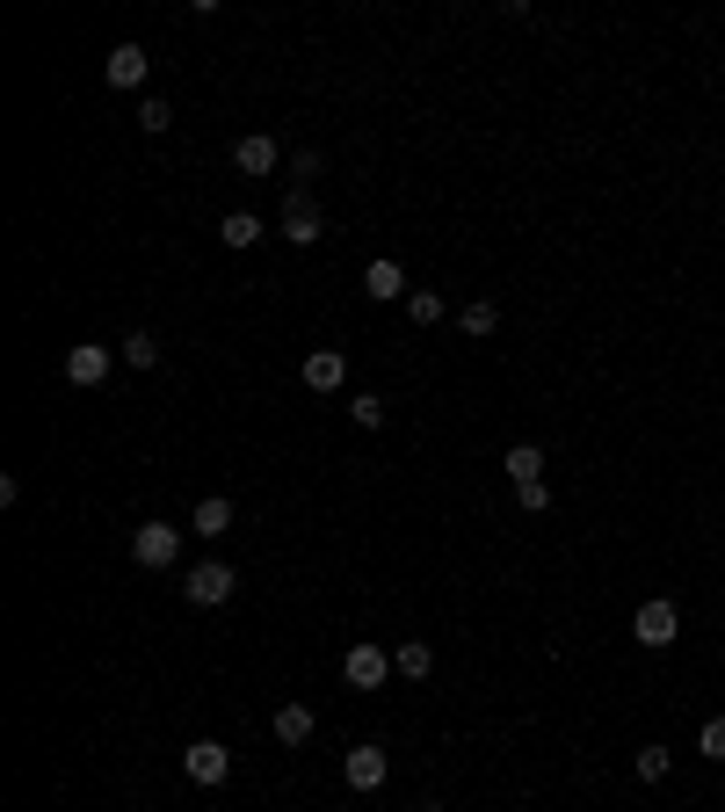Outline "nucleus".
Wrapping results in <instances>:
<instances>
[{
	"label": "nucleus",
	"instance_id": "obj_1",
	"mask_svg": "<svg viewBox=\"0 0 725 812\" xmlns=\"http://www.w3.org/2000/svg\"><path fill=\"white\" fill-rule=\"evenodd\" d=\"M232 588H240V573L225 566V559H204V566H190V581H182V595H190L196 609H225Z\"/></svg>",
	"mask_w": 725,
	"mask_h": 812
},
{
	"label": "nucleus",
	"instance_id": "obj_2",
	"mask_svg": "<svg viewBox=\"0 0 725 812\" xmlns=\"http://www.w3.org/2000/svg\"><path fill=\"white\" fill-rule=\"evenodd\" d=\"M131 559H139L145 573H167L174 559H182V530H174V522H139V530H131Z\"/></svg>",
	"mask_w": 725,
	"mask_h": 812
},
{
	"label": "nucleus",
	"instance_id": "obj_3",
	"mask_svg": "<svg viewBox=\"0 0 725 812\" xmlns=\"http://www.w3.org/2000/svg\"><path fill=\"white\" fill-rule=\"evenodd\" d=\"M631 639H639L646 653H668V646L682 639V609L660 603V595H653V603H639V617H631Z\"/></svg>",
	"mask_w": 725,
	"mask_h": 812
},
{
	"label": "nucleus",
	"instance_id": "obj_4",
	"mask_svg": "<svg viewBox=\"0 0 725 812\" xmlns=\"http://www.w3.org/2000/svg\"><path fill=\"white\" fill-rule=\"evenodd\" d=\"M182 777L204 783V791H218V783L232 777V747H225V740H190V747H182Z\"/></svg>",
	"mask_w": 725,
	"mask_h": 812
},
{
	"label": "nucleus",
	"instance_id": "obj_5",
	"mask_svg": "<svg viewBox=\"0 0 725 812\" xmlns=\"http://www.w3.org/2000/svg\"><path fill=\"white\" fill-rule=\"evenodd\" d=\"M277 232H283V240H291V247H320V240H327V218H320V204H312V196L297 190L291 204H283Z\"/></svg>",
	"mask_w": 725,
	"mask_h": 812
},
{
	"label": "nucleus",
	"instance_id": "obj_6",
	"mask_svg": "<svg viewBox=\"0 0 725 812\" xmlns=\"http://www.w3.org/2000/svg\"><path fill=\"white\" fill-rule=\"evenodd\" d=\"M342 674H348V690H385V682H392V653L362 639V646H348Z\"/></svg>",
	"mask_w": 725,
	"mask_h": 812
},
{
	"label": "nucleus",
	"instance_id": "obj_7",
	"mask_svg": "<svg viewBox=\"0 0 725 812\" xmlns=\"http://www.w3.org/2000/svg\"><path fill=\"white\" fill-rule=\"evenodd\" d=\"M342 777H348V791H378V783L392 777V755H385V747H348Z\"/></svg>",
	"mask_w": 725,
	"mask_h": 812
},
{
	"label": "nucleus",
	"instance_id": "obj_8",
	"mask_svg": "<svg viewBox=\"0 0 725 812\" xmlns=\"http://www.w3.org/2000/svg\"><path fill=\"white\" fill-rule=\"evenodd\" d=\"M305 385H312V392H342V385H348V356H342V348H312V356H305Z\"/></svg>",
	"mask_w": 725,
	"mask_h": 812
},
{
	"label": "nucleus",
	"instance_id": "obj_9",
	"mask_svg": "<svg viewBox=\"0 0 725 812\" xmlns=\"http://www.w3.org/2000/svg\"><path fill=\"white\" fill-rule=\"evenodd\" d=\"M109 364H117V356H109L102 342H80V348H66V378H73V385H102V378H109Z\"/></svg>",
	"mask_w": 725,
	"mask_h": 812
},
{
	"label": "nucleus",
	"instance_id": "obj_10",
	"mask_svg": "<svg viewBox=\"0 0 725 812\" xmlns=\"http://www.w3.org/2000/svg\"><path fill=\"white\" fill-rule=\"evenodd\" d=\"M145 66H153V58H145V44H117V52L102 58V80H109V87H139Z\"/></svg>",
	"mask_w": 725,
	"mask_h": 812
},
{
	"label": "nucleus",
	"instance_id": "obj_11",
	"mask_svg": "<svg viewBox=\"0 0 725 812\" xmlns=\"http://www.w3.org/2000/svg\"><path fill=\"white\" fill-rule=\"evenodd\" d=\"M362 291L378 297V305H392V297H414V291H407V269H399V261H385V255L362 269Z\"/></svg>",
	"mask_w": 725,
	"mask_h": 812
},
{
	"label": "nucleus",
	"instance_id": "obj_12",
	"mask_svg": "<svg viewBox=\"0 0 725 812\" xmlns=\"http://www.w3.org/2000/svg\"><path fill=\"white\" fill-rule=\"evenodd\" d=\"M232 167L240 174H277V139H269V131H247V139L232 145Z\"/></svg>",
	"mask_w": 725,
	"mask_h": 812
},
{
	"label": "nucleus",
	"instance_id": "obj_13",
	"mask_svg": "<svg viewBox=\"0 0 725 812\" xmlns=\"http://www.w3.org/2000/svg\"><path fill=\"white\" fill-rule=\"evenodd\" d=\"M261 232H269V225H261L255 210H225V218H218V240L232 247V255H247V247H261Z\"/></svg>",
	"mask_w": 725,
	"mask_h": 812
},
{
	"label": "nucleus",
	"instance_id": "obj_14",
	"mask_svg": "<svg viewBox=\"0 0 725 812\" xmlns=\"http://www.w3.org/2000/svg\"><path fill=\"white\" fill-rule=\"evenodd\" d=\"M190 530L218 544V537L232 530V501H225V494H204V501H196V516H190Z\"/></svg>",
	"mask_w": 725,
	"mask_h": 812
},
{
	"label": "nucleus",
	"instance_id": "obj_15",
	"mask_svg": "<svg viewBox=\"0 0 725 812\" xmlns=\"http://www.w3.org/2000/svg\"><path fill=\"white\" fill-rule=\"evenodd\" d=\"M312 740V704H277V747H305Z\"/></svg>",
	"mask_w": 725,
	"mask_h": 812
},
{
	"label": "nucleus",
	"instance_id": "obj_16",
	"mask_svg": "<svg viewBox=\"0 0 725 812\" xmlns=\"http://www.w3.org/2000/svg\"><path fill=\"white\" fill-rule=\"evenodd\" d=\"M457 327H465V334H472V342H486V334L501 327V305H494V297H472V305H465V312H457Z\"/></svg>",
	"mask_w": 725,
	"mask_h": 812
},
{
	"label": "nucleus",
	"instance_id": "obj_17",
	"mask_svg": "<svg viewBox=\"0 0 725 812\" xmlns=\"http://www.w3.org/2000/svg\"><path fill=\"white\" fill-rule=\"evenodd\" d=\"M508 479H516V486H537V479H544V450H537V443H516V450H508Z\"/></svg>",
	"mask_w": 725,
	"mask_h": 812
},
{
	"label": "nucleus",
	"instance_id": "obj_18",
	"mask_svg": "<svg viewBox=\"0 0 725 812\" xmlns=\"http://www.w3.org/2000/svg\"><path fill=\"white\" fill-rule=\"evenodd\" d=\"M392 668L407 674V682H421V674L435 668V653H429V646H421V639H399V646H392Z\"/></svg>",
	"mask_w": 725,
	"mask_h": 812
},
{
	"label": "nucleus",
	"instance_id": "obj_19",
	"mask_svg": "<svg viewBox=\"0 0 725 812\" xmlns=\"http://www.w3.org/2000/svg\"><path fill=\"white\" fill-rule=\"evenodd\" d=\"M443 312H450V297H435V291L407 297V320H414V327H443Z\"/></svg>",
	"mask_w": 725,
	"mask_h": 812
},
{
	"label": "nucleus",
	"instance_id": "obj_20",
	"mask_svg": "<svg viewBox=\"0 0 725 812\" xmlns=\"http://www.w3.org/2000/svg\"><path fill=\"white\" fill-rule=\"evenodd\" d=\"M631 769H639L646 783H660V777L674 769V747H639V755H631Z\"/></svg>",
	"mask_w": 725,
	"mask_h": 812
},
{
	"label": "nucleus",
	"instance_id": "obj_21",
	"mask_svg": "<svg viewBox=\"0 0 725 812\" xmlns=\"http://www.w3.org/2000/svg\"><path fill=\"white\" fill-rule=\"evenodd\" d=\"M123 364H131V370H160V342H153V334H131V342H123Z\"/></svg>",
	"mask_w": 725,
	"mask_h": 812
},
{
	"label": "nucleus",
	"instance_id": "obj_22",
	"mask_svg": "<svg viewBox=\"0 0 725 812\" xmlns=\"http://www.w3.org/2000/svg\"><path fill=\"white\" fill-rule=\"evenodd\" d=\"M696 755H704V761H725V718H704V733H696Z\"/></svg>",
	"mask_w": 725,
	"mask_h": 812
},
{
	"label": "nucleus",
	"instance_id": "obj_23",
	"mask_svg": "<svg viewBox=\"0 0 725 812\" xmlns=\"http://www.w3.org/2000/svg\"><path fill=\"white\" fill-rule=\"evenodd\" d=\"M348 414H356L362 429H385V399L378 392H356V399H348Z\"/></svg>",
	"mask_w": 725,
	"mask_h": 812
},
{
	"label": "nucleus",
	"instance_id": "obj_24",
	"mask_svg": "<svg viewBox=\"0 0 725 812\" xmlns=\"http://www.w3.org/2000/svg\"><path fill=\"white\" fill-rule=\"evenodd\" d=\"M516 508L522 516H544V508H552V486L537 479V486H516Z\"/></svg>",
	"mask_w": 725,
	"mask_h": 812
},
{
	"label": "nucleus",
	"instance_id": "obj_25",
	"mask_svg": "<svg viewBox=\"0 0 725 812\" xmlns=\"http://www.w3.org/2000/svg\"><path fill=\"white\" fill-rule=\"evenodd\" d=\"M167 123H174V109L160 102V95H153V102H139V131H153V139H160V131H167Z\"/></svg>",
	"mask_w": 725,
	"mask_h": 812
}]
</instances>
